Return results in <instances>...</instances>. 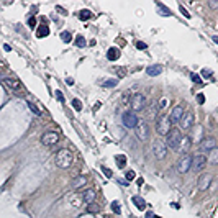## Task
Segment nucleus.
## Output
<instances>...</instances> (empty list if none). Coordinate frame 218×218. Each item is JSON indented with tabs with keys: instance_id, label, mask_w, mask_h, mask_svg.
Returning a JSON list of instances; mask_svg holds the SVG:
<instances>
[{
	"instance_id": "46",
	"label": "nucleus",
	"mask_w": 218,
	"mask_h": 218,
	"mask_svg": "<svg viewBox=\"0 0 218 218\" xmlns=\"http://www.w3.org/2000/svg\"><path fill=\"white\" fill-rule=\"evenodd\" d=\"M166 107H167V100H166V98H163V100L159 102V108H161V110H164Z\"/></svg>"
},
{
	"instance_id": "12",
	"label": "nucleus",
	"mask_w": 218,
	"mask_h": 218,
	"mask_svg": "<svg viewBox=\"0 0 218 218\" xmlns=\"http://www.w3.org/2000/svg\"><path fill=\"white\" fill-rule=\"evenodd\" d=\"M59 141V135L56 133V131H46L44 135L41 136V143L44 144V146H53V144H56Z\"/></svg>"
},
{
	"instance_id": "32",
	"label": "nucleus",
	"mask_w": 218,
	"mask_h": 218,
	"mask_svg": "<svg viewBox=\"0 0 218 218\" xmlns=\"http://www.w3.org/2000/svg\"><path fill=\"white\" fill-rule=\"evenodd\" d=\"M28 107H30L33 112H35V115H38V117L41 115V108H40V107H36V105H35V103H33V102H28Z\"/></svg>"
},
{
	"instance_id": "8",
	"label": "nucleus",
	"mask_w": 218,
	"mask_h": 218,
	"mask_svg": "<svg viewBox=\"0 0 218 218\" xmlns=\"http://www.w3.org/2000/svg\"><path fill=\"white\" fill-rule=\"evenodd\" d=\"M123 125H125L126 128H136L138 126V123H140V118L138 115H136L135 112H131V110H128L123 113Z\"/></svg>"
},
{
	"instance_id": "4",
	"label": "nucleus",
	"mask_w": 218,
	"mask_h": 218,
	"mask_svg": "<svg viewBox=\"0 0 218 218\" xmlns=\"http://www.w3.org/2000/svg\"><path fill=\"white\" fill-rule=\"evenodd\" d=\"M192 161H193V156L190 154H184L181 159L177 161V172L179 174H187L192 170Z\"/></svg>"
},
{
	"instance_id": "21",
	"label": "nucleus",
	"mask_w": 218,
	"mask_h": 218,
	"mask_svg": "<svg viewBox=\"0 0 218 218\" xmlns=\"http://www.w3.org/2000/svg\"><path fill=\"white\" fill-rule=\"evenodd\" d=\"M87 184V177L85 176H79V177H74L72 181V189H80Z\"/></svg>"
},
{
	"instance_id": "30",
	"label": "nucleus",
	"mask_w": 218,
	"mask_h": 218,
	"mask_svg": "<svg viewBox=\"0 0 218 218\" xmlns=\"http://www.w3.org/2000/svg\"><path fill=\"white\" fill-rule=\"evenodd\" d=\"M61 40H63L66 44H67V43L72 41V35H71L69 31H63V33H61Z\"/></svg>"
},
{
	"instance_id": "47",
	"label": "nucleus",
	"mask_w": 218,
	"mask_h": 218,
	"mask_svg": "<svg viewBox=\"0 0 218 218\" xmlns=\"http://www.w3.org/2000/svg\"><path fill=\"white\" fill-rule=\"evenodd\" d=\"M118 184H121L123 187H126V185H130V181H126V179H118Z\"/></svg>"
},
{
	"instance_id": "31",
	"label": "nucleus",
	"mask_w": 218,
	"mask_h": 218,
	"mask_svg": "<svg viewBox=\"0 0 218 218\" xmlns=\"http://www.w3.org/2000/svg\"><path fill=\"white\" fill-rule=\"evenodd\" d=\"M74 43H75V46H77V48H84V46L87 44V43H85V38H84V36H80V35H79L77 38H75V41H74Z\"/></svg>"
},
{
	"instance_id": "53",
	"label": "nucleus",
	"mask_w": 218,
	"mask_h": 218,
	"mask_svg": "<svg viewBox=\"0 0 218 218\" xmlns=\"http://www.w3.org/2000/svg\"><path fill=\"white\" fill-rule=\"evenodd\" d=\"M66 80H67V84H69V85H72V84H74V80L71 79V77H69V79H66Z\"/></svg>"
},
{
	"instance_id": "20",
	"label": "nucleus",
	"mask_w": 218,
	"mask_h": 218,
	"mask_svg": "<svg viewBox=\"0 0 218 218\" xmlns=\"http://www.w3.org/2000/svg\"><path fill=\"white\" fill-rule=\"evenodd\" d=\"M135 94H131V90H125L121 94V98H120V103L121 105H130L131 103V98H133Z\"/></svg>"
},
{
	"instance_id": "35",
	"label": "nucleus",
	"mask_w": 218,
	"mask_h": 218,
	"mask_svg": "<svg viewBox=\"0 0 218 218\" xmlns=\"http://www.w3.org/2000/svg\"><path fill=\"white\" fill-rule=\"evenodd\" d=\"M87 210H89V213H97L98 210H100V208H98V205H97L95 202H94V203H90V205H89Z\"/></svg>"
},
{
	"instance_id": "37",
	"label": "nucleus",
	"mask_w": 218,
	"mask_h": 218,
	"mask_svg": "<svg viewBox=\"0 0 218 218\" xmlns=\"http://www.w3.org/2000/svg\"><path fill=\"white\" fill-rule=\"evenodd\" d=\"M190 79L193 80V82H197V84H200V82H202L200 75H198V74H195V72H192V74H190Z\"/></svg>"
},
{
	"instance_id": "28",
	"label": "nucleus",
	"mask_w": 218,
	"mask_h": 218,
	"mask_svg": "<svg viewBox=\"0 0 218 218\" xmlns=\"http://www.w3.org/2000/svg\"><path fill=\"white\" fill-rule=\"evenodd\" d=\"M115 161H117V166H118L120 169H123V167L126 166V156H125V154H118Z\"/></svg>"
},
{
	"instance_id": "24",
	"label": "nucleus",
	"mask_w": 218,
	"mask_h": 218,
	"mask_svg": "<svg viewBox=\"0 0 218 218\" xmlns=\"http://www.w3.org/2000/svg\"><path fill=\"white\" fill-rule=\"evenodd\" d=\"M107 58H108V61H117L118 58H120V49L118 48H110L108 53H107Z\"/></svg>"
},
{
	"instance_id": "42",
	"label": "nucleus",
	"mask_w": 218,
	"mask_h": 218,
	"mask_svg": "<svg viewBox=\"0 0 218 218\" xmlns=\"http://www.w3.org/2000/svg\"><path fill=\"white\" fill-rule=\"evenodd\" d=\"M136 48H138V49H146V48H148V44L143 43V41H138V43H136Z\"/></svg>"
},
{
	"instance_id": "14",
	"label": "nucleus",
	"mask_w": 218,
	"mask_h": 218,
	"mask_svg": "<svg viewBox=\"0 0 218 218\" xmlns=\"http://www.w3.org/2000/svg\"><path fill=\"white\" fill-rule=\"evenodd\" d=\"M215 148H216L215 138H205V140H202V143H200V151H202V153H210V151H213Z\"/></svg>"
},
{
	"instance_id": "40",
	"label": "nucleus",
	"mask_w": 218,
	"mask_h": 218,
	"mask_svg": "<svg viewBox=\"0 0 218 218\" xmlns=\"http://www.w3.org/2000/svg\"><path fill=\"white\" fill-rule=\"evenodd\" d=\"M202 75H203V77H207V79H208V77H212V75H213V72H212L210 69H203V71H202Z\"/></svg>"
},
{
	"instance_id": "7",
	"label": "nucleus",
	"mask_w": 218,
	"mask_h": 218,
	"mask_svg": "<svg viewBox=\"0 0 218 218\" xmlns=\"http://www.w3.org/2000/svg\"><path fill=\"white\" fill-rule=\"evenodd\" d=\"M135 133L140 141H148L149 140V125L144 120H140L138 126L135 128Z\"/></svg>"
},
{
	"instance_id": "18",
	"label": "nucleus",
	"mask_w": 218,
	"mask_h": 218,
	"mask_svg": "<svg viewBox=\"0 0 218 218\" xmlns=\"http://www.w3.org/2000/svg\"><path fill=\"white\" fill-rule=\"evenodd\" d=\"M82 197H84V202L87 203V205H90V203H94V202H95V192H94L92 189H89V190H85Z\"/></svg>"
},
{
	"instance_id": "9",
	"label": "nucleus",
	"mask_w": 218,
	"mask_h": 218,
	"mask_svg": "<svg viewBox=\"0 0 218 218\" xmlns=\"http://www.w3.org/2000/svg\"><path fill=\"white\" fill-rule=\"evenodd\" d=\"M207 163H208V158L205 154H195L192 161V170L193 172H200V170L205 169Z\"/></svg>"
},
{
	"instance_id": "39",
	"label": "nucleus",
	"mask_w": 218,
	"mask_h": 218,
	"mask_svg": "<svg viewBox=\"0 0 218 218\" xmlns=\"http://www.w3.org/2000/svg\"><path fill=\"white\" fill-rule=\"evenodd\" d=\"M54 97L58 98L59 102H64V95H63V92H61V90H56L54 92Z\"/></svg>"
},
{
	"instance_id": "19",
	"label": "nucleus",
	"mask_w": 218,
	"mask_h": 218,
	"mask_svg": "<svg viewBox=\"0 0 218 218\" xmlns=\"http://www.w3.org/2000/svg\"><path fill=\"white\" fill-rule=\"evenodd\" d=\"M156 10H158V13H159V15L161 17H170V15H172V12H170L169 10V8L167 7H166V5H163V3H156Z\"/></svg>"
},
{
	"instance_id": "6",
	"label": "nucleus",
	"mask_w": 218,
	"mask_h": 218,
	"mask_svg": "<svg viewBox=\"0 0 218 218\" xmlns=\"http://www.w3.org/2000/svg\"><path fill=\"white\" fill-rule=\"evenodd\" d=\"M130 107H131V112H141V110H146V97L143 95V94H140V92H136L133 98H131V103H130Z\"/></svg>"
},
{
	"instance_id": "13",
	"label": "nucleus",
	"mask_w": 218,
	"mask_h": 218,
	"mask_svg": "<svg viewBox=\"0 0 218 218\" xmlns=\"http://www.w3.org/2000/svg\"><path fill=\"white\" fill-rule=\"evenodd\" d=\"M193 121H195V117H193V113H192V112H187V113H184V117L181 118V121H179V126H181L182 130H189V128L193 125Z\"/></svg>"
},
{
	"instance_id": "48",
	"label": "nucleus",
	"mask_w": 218,
	"mask_h": 218,
	"mask_svg": "<svg viewBox=\"0 0 218 218\" xmlns=\"http://www.w3.org/2000/svg\"><path fill=\"white\" fill-rule=\"evenodd\" d=\"M146 218H156L153 212H146Z\"/></svg>"
},
{
	"instance_id": "41",
	"label": "nucleus",
	"mask_w": 218,
	"mask_h": 218,
	"mask_svg": "<svg viewBox=\"0 0 218 218\" xmlns=\"http://www.w3.org/2000/svg\"><path fill=\"white\" fill-rule=\"evenodd\" d=\"M179 10H181V13H182V15L185 17V18H190V13H189V12L185 10V8L182 7V5H179Z\"/></svg>"
},
{
	"instance_id": "27",
	"label": "nucleus",
	"mask_w": 218,
	"mask_h": 218,
	"mask_svg": "<svg viewBox=\"0 0 218 218\" xmlns=\"http://www.w3.org/2000/svg\"><path fill=\"white\" fill-rule=\"evenodd\" d=\"M77 17H79V20H82V21H87L89 18L92 17V12H90V10H85V8H84V10H80V12L77 13Z\"/></svg>"
},
{
	"instance_id": "5",
	"label": "nucleus",
	"mask_w": 218,
	"mask_h": 218,
	"mask_svg": "<svg viewBox=\"0 0 218 218\" xmlns=\"http://www.w3.org/2000/svg\"><path fill=\"white\" fill-rule=\"evenodd\" d=\"M182 133L179 130H172L170 133L166 136V146L170 149H177L179 148V144H181V141H182Z\"/></svg>"
},
{
	"instance_id": "23",
	"label": "nucleus",
	"mask_w": 218,
	"mask_h": 218,
	"mask_svg": "<svg viewBox=\"0 0 218 218\" xmlns=\"http://www.w3.org/2000/svg\"><path fill=\"white\" fill-rule=\"evenodd\" d=\"M131 202L135 203L136 207H138V210H143L144 212V208H146V202H144V198L143 197H131Z\"/></svg>"
},
{
	"instance_id": "45",
	"label": "nucleus",
	"mask_w": 218,
	"mask_h": 218,
	"mask_svg": "<svg viewBox=\"0 0 218 218\" xmlns=\"http://www.w3.org/2000/svg\"><path fill=\"white\" fill-rule=\"evenodd\" d=\"M197 102L200 103V105H202V103H205V97H203V94H198V95H197Z\"/></svg>"
},
{
	"instance_id": "25",
	"label": "nucleus",
	"mask_w": 218,
	"mask_h": 218,
	"mask_svg": "<svg viewBox=\"0 0 218 218\" xmlns=\"http://www.w3.org/2000/svg\"><path fill=\"white\" fill-rule=\"evenodd\" d=\"M208 163L210 164H218V146L213 151H210V153H208Z\"/></svg>"
},
{
	"instance_id": "36",
	"label": "nucleus",
	"mask_w": 218,
	"mask_h": 218,
	"mask_svg": "<svg viewBox=\"0 0 218 218\" xmlns=\"http://www.w3.org/2000/svg\"><path fill=\"white\" fill-rule=\"evenodd\" d=\"M117 74H118V79H123L126 75V69L125 67H117Z\"/></svg>"
},
{
	"instance_id": "33",
	"label": "nucleus",
	"mask_w": 218,
	"mask_h": 218,
	"mask_svg": "<svg viewBox=\"0 0 218 218\" xmlns=\"http://www.w3.org/2000/svg\"><path fill=\"white\" fill-rule=\"evenodd\" d=\"M72 107H74V110L80 112V110H82V102H80L79 98H74V100H72Z\"/></svg>"
},
{
	"instance_id": "51",
	"label": "nucleus",
	"mask_w": 218,
	"mask_h": 218,
	"mask_svg": "<svg viewBox=\"0 0 218 218\" xmlns=\"http://www.w3.org/2000/svg\"><path fill=\"white\" fill-rule=\"evenodd\" d=\"M58 10H59L61 13H63V15H67V12H66V10H64V8H61V7H58Z\"/></svg>"
},
{
	"instance_id": "54",
	"label": "nucleus",
	"mask_w": 218,
	"mask_h": 218,
	"mask_svg": "<svg viewBox=\"0 0 218 218\" xmlns=\"http://www.w3.org/2000/svg\"><path fill=\"white\" fill-rule=\"evenodd\" d=\"M212 40H213V41H215V43H216V44H218V36H213V38H212Z\"/></svg>"
},
{
	"instance_id": "43",
	"label": "nucleus",
	"mask_w": 218,
	"mask_h": 218,
	"mask_svg": "<svg viewBox=\"0 0 218 218\" xmlns=\"http://www.w3.org/2000/svg\"><path fill=\"white\" fill-rule=\"evenodd\" d=\"M102 172H103V174H105V177H108V179H110V177H112V170H110V169H108V167H103V169H102Z\"/></svg>"
},
{
	"instance_id": "34",
	"label": "nucleus",
	"mask_w": 218,
	"mask_h": 218,
	"mask_svg": "<svg viewBox=\"0 0 218 218\" xmlns=\"http://www.w3.org/2000/svg\"><path fill=\"white\" fill-rule=\"evenodd\" d=\"M112 210H113V213H118V215L121 213V210H120V203H118L117 200L112 202Z\"/></svg>"
},
{
	"instance_id": "15",
	"label": "nucleus",
	"mask_w": 218,
	"mask_h": 218,
	"mask_svg": "<svg viewBox=\"0 0 218 218\" xmlns=\"http://www.w3.org/2000/svg\"><path fill=\"white\" fill-rule=\"evenodd\" d=\"M190 148H192V140L189 138V136H184L182 141H181V144H179V148H177L176 151H177V153H181V154L184 156V154H187V153H189V149H190Z\"/></svg>"
},
{
	"instance_id": "38",
	"label": "nucleus",
	"mask_w": 218,
	"mask_h": 218,
	"mask_svg": "<svg viewBox=\"0 0 218 218\" xmlns=\"http://www.w3.org/2000/svg\"><path fill=\"white\" fill-rule=\"evenodd\" d=\"M135 177H136L135 170H128V172H126V181H133Z\"/></svg>"
},
{
	"instance_id": "50",
	"label": "nucleus",
	"mask_w": 218,
	"mask_h": 218,
	"mask_svg": "<svg viewBox=\"0 0 218 218\" xmlns=\"http://www.w3.org/2000/svg\"><path fill=\"white\" fill-rule=\"evenodd\" d=\"M136 184H138V185L141 187V185H143V184H144V181H143V179H141V177H140V179H138V181H136Z\"/></svg>"
},
{
	"instance_id": "44",
	"label": "nucleus",
	"mask_w": 218,
	"mask_h": 218,
	"mask_svg": "<svg viewBox=\"0 0 218 218\" xmlns=\"http://www.w3.org/2000/svg\"><path fill=\"white\" fill-rule=\"evenodd\" d=\"M28 25H30L31 28H35V26H36V18H35V17H30V20H28Z\"/></svg>"
},
{
	"instance_id": "3",
	"label": "nucleus",
	"mask_w": 218,
	"mask_h": 218,
	"mask_svg": "<svg viewBox=\"0 0 218 218\" xmlns=\"http://www.w3.org/2000/svg\"><path fill=\"white\" fill-rule=\"evenodd\" d=\"M156 130H158V135L167 136L170 131H172V121H170V117H167V115L159 117L158 121H156Z\"/></svg>"
},
{
	"instance_id": "11",
	"label": "nucleus",
	"mask_w": 218,
	"mask_h": 218,
	"mask_svg": "<svg viewBox=\"0 0 218 218\" xmlns=\"http://www.w3.org/2000/svg\"><path fill=\"white\" fill-rule=\"evenodd\" d=\"M212 181H213V176H212V174H208V172L202 174V176L198 177V182H197L198 190H202V192L208 190V189H210V184H212Z\"/></svg>"
},
{
	"instance_id": "1",
	"label": "nucleus",
	"mask_w": 218,
	"mask_h": 218,
	"mask_svg": "<svg viewBox=\"0 0 218 218\" xmlns=\"http://www.w3.org/2000/svg\"><path fill=\"white\" fill-rule=\"evenodd\" d=\"M2 84L5 85L10 92L17 94V95H25V94H26V87L17 77H3L2 79Z\"/></svg>"
},
{
	"instance_id": "17",
	"label": "nucleus",
	"mask_w": 218,
	"mask_h": 218,
	"mask_svg": "<svg viewBox=\"0 0 218 218\" xmlns=\"http://www.w3.org/2000/svg\"><path fill=\"white\" fill-rule=\"evenodd\" d=\"M146 115H148L149 120L158 118V105H156V102H153L149 107H146Z\"/></svg>"
},
{
	"instance_id": "22",
	"label": "nucleus",
	"mask_w": 218,
	"mask_h": 218,
	"mask_svg": "<svg viewBox=\"0 0 218 218\" xmlns=\"http://www.w3.org/2000/svg\"><path fill=\"white\" fill-rule=\"evenodd\" d=\"M161 72H163V67H161V66H149V67H146V74L151 75V77L159 75Z\"/></svg>"
},
{
	"instance_id": "49",
	"label": "nucleus",
	"mask_w": 218,
	"mask_h": 218,
	"mask_svg": "<svg viewBox=\"0 0 218 218\" xmlns=\"http://www.w3.org/2000/svg\"><path fill=\"white\" fill-rule=\"evenodd\" d=\"M208 5H210L212 8H216L218 7V2H208Z\"/></svg>"
},
{
	"instance_id": "55",
	"label": "nucleus",
	"mask_w": 218,
	"mask_h": 218,
	"mask_svg": "<svg viewBox=\"0 0 218 218\" xmlns=\"http://www.w3.org/2000/svg\"><path fill=\"white\" fill-rule=\"evenodd\" d=\"M156 218H161V216H156Z\"/></svg>"
},
{
	"instance_id": "52",
	"label": "nucleus",
	"mask_w": 218,
	"mask_h": 218,
	"mask_svg": "<svg viewBox=\"0 0 218 218\" xmlns=\"http://www.w3.org/2000/svg\"><path fill=\"white\" fill-rule=\"evenodd\" d=\"M3 49H5V51H10L12 48H10V44H3Z\"/></svg>"
},
{
	"instance_id": "16",
	"label": "nucleus",
	"mask_w": 218,
	"mask_h": 218,
	"mask_svg": "<svg viewBox=\"0 0 218 218\" xmlns=\"http://www.w3.org/2000/svg\"><path fill=\"white\" fill-rule=\"evenodd\" d=\"M184 117V107L182 105H176L174 107V110H172V113H170V121L172 123H179L181 121V118Z\"/></svg>"
},
{
	"instance_id": "10",
	"label": "nucleus",
	"mask_w": 218,
	"mask_h": 218,
	"mask_svg": "<svg viewBox=\"0 0 218 218\" xmlns=\"http://www.w3.org/2000/svg\"><path fill=\"white\" fill-rule=\"evenodd\" d=\"M153 154L158 159H164L166 156H167V146H166V143L156 140L154 143H153Z\"/></svg>"
},
{
	"instance_id": "26",
	"label": "nucleus",
	"mask_w": 218,
	"mask_h": 218,
	"mask_svg": "<svg viewBox=\"0 0 218 218\" xmlns=\"http://www.w3.org/2000/svg\"><path fill=\"white\" fill-rule=\"evenodd\" d=\"M49 35V28L46 26V25H40V28L36 30V36L38 38H44V36H48Z\"/></svg>"
},
{
	"instance_id": "2",
	"label": "nucleus",
	"mask_w": 218,
	"mask_h": 218,
	"mask_svg": "<svg viewBox=\"0 0 218 218\" xmlns=\"http://www.w3.org/2000/svg\"><path fill=\"white\" fill-rule=\"evenodd\" d=\"M54 161H56V164H58V167L61 169H67L71 164H72V161H74V156L72 153H71L69 149H59L58 153H56L54 156Z\"/></svg>"
},
{
	"instance_id": "29",
	"label": "nucleus",
	"mask_w": 218,
	"mask_h": 218,
	"mask_svg": "<svg viewBox=\"0 0 218 218\" xmlns=\"http://www.w3.org/2000/svg\"><path fill=\"white\" fill-rule=\"evenodd\" d=\"M100 85H103V87H115V85H118V79H110V80H102Z\"/></svg>"
}]
</instances>
